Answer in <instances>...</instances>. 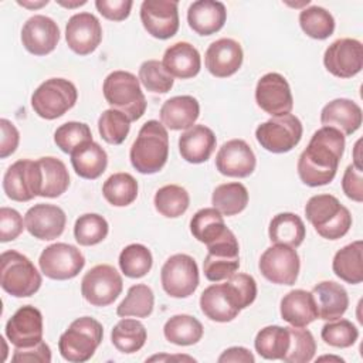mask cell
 <instances>
[{
  "label": "cell",
  "instance_id": "cell-48",
  "mask_svg": "<svg viewBox=\"0 0 363 363\" xmlns=\"http://www.w3.org/2000/svg\"><path fill=\"white\" fill-rule=\"evenodd\" d=\"M129 129L130 119L112 108L104 111L98 119L99 135L109 145H121L126 139Z\"/></svg>",
  "mask_w": 363,
  "mask_h": 363
},
{
  "label": "cell",
  "instance_id": "cell-26",
  "mask_svg": "<svg viewBox=\"0 0 363 363\" xmlns=\"http://www.w3.org/2000/svg\"><path fill=\"white\" fill-rule=\"evenodd\" d=\"M216 135L204 125H193L179 138V152L189 163H204L216 149Z\"/></svg>",
  "mask_w": 363,
  "mask_h": 363
},
{
  "label": "cell",
  "instance_id": "cell-16",
  "mask_svg": "<svg viewBox=\"0 0 363 363\" xmlns=\"http://www.w3.org/2000/svg\"><path fill=\"white\" fill-rule=\"evenodd\" d=\"M179 3L174 0H145L140 20L145 30L155 38L167 40L179 30Z\"/></svg>",
  "mask_w": 363,
  "mask_h": 363
},
{
  "label": "cell",
  "instance_id": "cell-20",
  "mask_svg": "<svg viewBox=\"0 0 363 363\" xmlns=\"http://www.w3.org/2000/svg\"><path fill=\"white\" fill-rule=\"evenodd\" d=\"M67 216L64 210L54 204H34L24 216L27 231L38 240L50 241L58 238L65 228Z\"/></svg>",
  "mask_w": 363,
  "mask_h": 363
},
{
  "label": "cell",
  "instance_id": "cell-44",
  "mask_svg": "<svg viewBox=\"0 0 363 363\" xmlns=\"http://www.w3.org/2000/svg\"><path fill=\"white\" fill-rule=\"evenodd\" d=\"M299 26L308 37L326 40L335 31V18L326 9L311 6L299 13Z\"/></svg>",
  "mask_w": 363,
  "mask_h": 363
},
{
  "label": "cell",
  "instance_id": "cell-25",
  "mask_svg": "<svg viewBox=\"0 0 363 363\" xmlns=\"http://www.w3.org/2000/svg\"><path fill=\"white\" fill-rule=\"evenodd\" d=\"M363 121L362 108L352 99L337 98L322 108L320 123L342 132L343 135L354 133Z\"/></svg>",
  "mask_w": 363,
  "mask_h": 363
},
{
  "label": "cell",
  "instance_id": "cell-39",
  "mask_svg": "<svg viewBox=\"0 0 363 363\" xmlns=\"http://www.w3.org/2000/svg\"><path fill=\"white\" fill-rule=\"evenodd\" d=\"M211 203L223 216H235L248 204V190L242 183H224L214 189Z\"/></svg>",
  "mask_w": 363,
  "mask_h": 363
},
{
  "label": "cell",
  "instance_id": "cell-56",
  "mask_svg": "<svg viewBox=\"0 0 363 363\" xmlns=\"http://www.w3.org/2000/svg\"><path fill=\"white\" fill-rule=\"evenodd\" d=\"M11 362H40V363H50L51 362V350L45 342H38L30 347H16L11 356Z\"/></svg>",
  "mask_w": 363,
  "mask_h": 363
},
{
  "label": "cell",
  "instance_id": "cell-54",
  "mask_svg": "<svg viewBox=\"0 0 363 363\" xmlns=\"http://www.w3.org/2000/svg\"><path fill=\"white\" fill-rule=\"evenodd\" d=\"M343 193L353 201H363V174L362 169L354 164H349L342 177Z\"/></svg>",
  "mask_w": 363,
  "mask_h": 363
},
{
  "label": "cell",
  "instance_id": "cell-19",
  "mask_svg": "<svg viewBox=\"0 0 363 363\" xmlns=\"http://www.w3.org/2000/svg\"><path fill=\"white\" fill-rule=\"evenodd\" d=\"M201 312L214 322H230L238 316L241 308L233 286L225 281L207 286L200 295Z\"/></svg>",
  "mask_w": 363,
  "mask_h": 363
},
{
  "label": "cell",
  "instance_id": "cell-37",
  "mask_svg": "<svg viewBox=\"0 0 363 363\" xmlns=\"http://www.w3.org/2000/svg\"><path fill=\"white\" fill-rule=\"evenodd\" d=\"M258 354L268 360H281L289 347V330L278 325L265 326L254 340Z\"/></svg>",
  "mask_w": 363,
  "mask_h": 363
},
{
  "label": "cell",
  "instance_id": "cell-14",
  "mask_svg": "<svg viewBox=\"0 0 363 363\" xmlns=\"http://www.w3.org/2000/svg\"><path fill=\"white\" fill-rule=\"evenodd\" d=\"M257 105L271 116H282L291 113L294 98L291 86L284 75L268 72L262 75L255 86Z\"/></svg>",
  "mask_w": 363,
  "mask_h": 363
},
{
  "label": "cell",
  "instance_id": "cell-42",
  "mask_svg": "<svg viewBox=\"0 0 363 363\" xmlns=\"http://www.w3.org/2000/svg\"><path fill=\"white\" fill-rule=\"evenodd\" d=\"M153 204L156 211L162 216L167 218H176L184 214L189 208L190 196L182 186L166 184L156 191Z\"/></svg>",
  "mask_w": 363,
  "mask_h": 363
},
{
  "label": "cell",
  "instance_id": "cell-4",
  "mask_svg": "<svg viewBox=\"0 0 363 363\" xmlns=\"http://www.w3.org/2000/svg\"><path fill=\"white\" fill-rule=\"evenodd\" d=\"M102 92L112 109L125 113L130 122L138 121L146 111V98L139 78L128 71H113L105 79Z\"/></svg>",
  "mask_w": 363,
  "mask_h": 363
},
{
  "label": "cell",
  "instance_id": "cell-13",
  "mask_svg": "<svg viewBox=\"0 0 363 363\" xmlns=\"http://www.w3.org/2000/svg\"><path fill=\"white\" fill-rule=\"evenodd\" d=\"M258 268L262 277L272 284L294 285L299 274L301 261L295 248L275 244L262 252Z\"/></svg>",
  "mask_w": 363,
  "mask_h": 363
},
{
  "label": "cell",
  "instance_id": "cell-43",
  "mask_svg": "<svg viewBox=\"0 0 363 363\" xmlns=\"http://www.w3.org/2000/svg\"><path fill=\"white\" fill-rule=\"evenodd\" d=\"M153 291L145 284H136L128 289V295L116 308V315L121 318H147L153 312Z\"/></svg>",
  "mask_w": 363,
  "mask_h": 363
},
{
  "label": "cell",
  "instance_id": "cell-6",
  "mask_svg": "<svg viewBox=\"0 0 363 363\" xmlns=\"http://www.w3.org/2000/svg\"><path fill=\"white\" fill-rule=\"evenodd\" d=\"M0 265V285L11 296L27 298L40 289L41 275L26 255L14 250L4 251Z\"/></svg>",
  "mask_w": 363,
  "mask_h": 363
},
{
  "label": "cell",
  "instance_id": "cell-17",
  "mask_svg": "<svg viewBox=\"0 0 363 363\" xmlns=\"http://www.w3.org/2000/svg\"><path fill=\"white\" fill-rule=\"evenodd\" d=\"M65 41L78 55L94 52L102 41V27L99 20L86 11L71 16L65 27Z\"/></svg>",
  "mask_w": 363,
  "mask_h": 363
},
{
  "label": "cell",
  "instance_id": "cell-18",
  "mask_svg": "<svg viewBox=\"0 0 363 363\" xmlns=\"http://www.w3.org/2000/svg\"><path fill=\"white\" fill-rule=\"evenodd\" d=\"M6 336L14 347H30L43 340V315L31 306L18 308L6 323Z\"/></svg>",
  "mask_w": 363,
  "mask_h": 363
},
{
  "label": "cell",
  "instance_id": "cell-33",
  "mask_svg": "<svg viewBox=\"0 0 363 363\" xmlns=\"http://www.w3.org/2000/svg\"><path fill=\"white\" fill-rule=\"evenodd\" d=\"M71 164L75 173L88 180L98 179L108 166V155L96 142H88L71 153Z\"/></svg>",
  "mask_w": 363,
  "mask_h": 363
},
{
  "label": "cell",
  "instance_id": "cell-5",
  "mask_svg": "<svg viewBox=\"0 0 363 363\" xmlns=\"http://www.w3.org/2000/svg\"><path fill=\"white\" fill-rule=\"evenodd\" d=\"M102 337V325L91 316H82L71 322L68 329L60 336L58 350L65 360L82 363L94 356Z\"/></svg>",
  "mask_w": 363,
  "mask_h": 363
},
{
  "label": "cell",
  "instance_id": "cell-2",
  "mask_svg": "<svg viewBox=\"0 0 363 363\" xmlns=\"http://www.w3.org/2000/svg\"><path fill=\"white\" fill-rule=\"evenodd\" d=\"M169 157V135L162 122L150 119L142 125L133 142L129 159L142 174H153L163 169Z\"/></svg>",
  "mask_w": 363,
  "mask_h": 363
},
{
  "label": "cell",
  "instance_id": "cell-9",
  "mask_svg": "<svg viewBox=\"0 0 363 363\" xmlns=\"http://www.w3.org/2000/svg\"><path fill=\"white\" fill-rule=\"evenodd\" d=\"M240 268V245L234 233L227 228L217 240L207 244L203 271L208 281L218 282L230 278Z\"/></svg>",
  "mask_w": 363,
  "mask_h": 363
},
{
  "label": "cell",
  "instance_id": "cell-10",
  "mask_svg": "<svg viewBox=\"0 0 363 363\" xmlns=\"http://www.w3.org/2000/svg\"><path fill=\"white\" fill-rule=\"evenodd\" d=\"M164 292L172 298H187L199 286V267L193 257L174 254L166 259L160 271Z\"/></svg>",
  "mask_w": 363,
  "mask_h": 363
},
{
  "label": "cell",
  "instance_id": "cell-28",
  "mask_svg": "<svg viewBox=\"0 0 363 363\" xmlns=\"http://www.w3.org/2000/svg\"><path fill=\"white\" fill-rule=\"evenodd\" d=\"M162 64L172 77L187 79L200 72L201 58L194 45L186 41H179L166 48Z\"/></svg>",
  "mask_w": 363,
  "mask_h": 363
},
{
  "label": "cell",
  "instance_id": "cell-60",
  "mask_svg": "<svg viewBox=\"0 0 363 363\" xmlns=\"http://www.w3.org/2000/svg\"><path fill=\"white\" fill-rule=\"evenodd\" d=\"M163 359H179V360H194L189 356H153L149 360H163Z\"/></svg>",
  "mask_w": 363,
  "mask_h": 363
},
{
  "label": "cell",
  "instance_id": "cell-21",
  "mask_svg": "<svg viewBox=\"0 0 363 363\" xmlns=\"http://www.w3.org/2000/svg\"><path fill=\"white\" fill-rule=\"evenodd\" d=\"M257 166V159L250 145L242 139H231L216 155L217 170L228 177H247Z\"/></svg>",
  "mask_w": 363,
  "mask_h": 363
},
{
  "label": "cell",
  "instance_id": "cell-3",
  "mask_svg": "<svg viewBox=\"0 0 363 363\" xmlns=\"http://www.w3.org/2000/svg\"><path fill=\"white\" fill-rule=\"evenodd\" d=\"M305 216L316 233L326 240H339L352 227L350 211L332 194L312 196L305 206Z\"/></svg>",
  "mask_w": 363,
  "mask_h": 363
},
{
  "label": "cell",
  "instance_id": "cell-31",
  "mask_svg": "<svg viewBox=\"0 0 363 363\" xmlns=\"http://www.w3.org/2000/svg\"><path fill=\"white\" fill-rule=\"evenodd\" d=\"M281 316L285 322L296 328H306L318 319V309L312 292L305 289L289 291L281 299Z\"/></svg>",
  "mask_w": 363,
  "mask_h": 363
},
{
  "label": "cell",
  "instance_id": "cell-41",
  "mask_svg": "<svg viewBox=\"0 0 363 363\" xmlns=\"http://www.w3.org/2000/svg\"><path fill=\"white\" fill-rule=\"evenodd\" d=\"M227 230L223 214L214 207L199 210L190 220V231L193 237L206 245L217 240Z\"/></svg>",
  "mask_w": 363,
  "mask_h": 363
},
{
  "label": "cell",
  "instance_id": "cell-7",
  "mask_svg": "<svg viewBox=\"0 0 363 363\" xmlns=\"http://www.w3.org/2000/svg\"><path fill=\"white\" fill-rule=\"evenodd\" d=\"M78 99L75 85L65 78L45 79L31 95V106L43 119H57L69 111Z\"/></svg>",
  "mask_w": 363,
  "mask_h": 363
},
{
  "label": "cell",
  "instance_id": "cell-40",
  "mask_svg": "<svg viewBox=\"0 0 363 363\" xmlns=\"http://www.w3.org/2000/svg\"><path fill=\"white\" fill-rule=\"evenodd\" d=\"M102 194L115 207L129 206L138 197V182L129 173H113L104 182Z\"/></svg>",
  "mask_w": 363,
  "mask_h": 363
},
{
  "label": "cell",
  "instance_id": "cell-27",
  "mask_svg": "<svg viewBox=\"0 0 363 363\" xmlns=\"http://www.w3.org/2000/svg\"><path fill=\"white\" fill-rule=\"evenodd\" d=\"M227 10L221 1L199 0L187 10V23L200 35H211L224 27Z\"/></svg>",
  "mask_w": 363,
  "mask_h": 363
},
{
  "label": "cell",
  "instance_id": "cell-38",
  "mask_svg": "<svg viewBox=\"0 0 363 363\" xmlns=\"http://www.w3.org/2000/svg\"><path fill=\"white\" fill-rule=\"evenodd\" d=\"M147 333L145 325L136 319H121L111 332L112 345L122 353H135L146 342Z\"/></svg>",
  "mask_w": 363,
  "mask_h": 363
},
{
  "label": "cell",
  "instance_id": "cell-23",
  "mask_svg": "<svg viewBox=\"0 0 363 363\" xmlns=\"http://www.w3.org/2000/svg\"><path fill=\"white\" fill-rule=\"evenodd\" d=\"M60 41L57 23L47 16L35 14L30 17L21 28V43L34 55H47L54 51Z\"/></svg>",
  "mask_w": 363,
  "mask_h": 363
},
{
  "label": "cell",
  "instance_id": "cell-34",
  "mask_svg": "<svg viewBox=\"0 0 363 363\" xmlns=\"http://www.w3.org/2000/svg\"><path fill=\"white\" fill-rule=\"evenodd\" d=\"M363 241L357 240L336 251L332 269L342 281L347 284H360L363 281Z\"/></svg>",
  "mask_w": 363,
  "mask_h": 363
},
{
  "label": "cell",
  "instance_id": "cell-35",
  "mask_svg": "<svg viewBox=\"0 0 363 363\" xmlns=\"http://www.w3.org/2000/svg\"><path fill=\"white\" fill-rule=\"evenodd\" d=\"M306 228L302 218L294 213H279L277 214L268 228V235L271 242L288 245L292 248L299 247L305 240Z\"/></svg>",
  "mask_w": 363,
  "mask_h": 363
},
{
  "label": "cell",
  "instance_id": "cell-49",
  "mask_svg": "<svg viewBox=\"0 0 363 363\" xmlns=\"http://www.w3.org/2000/svg\"><path fill=\"white\" fill-rule=\"evenodd\" d=\"M54 142L64 153L71 155L79 146L92 142V133L84 122H65L54 132Z\"/></svg>",
  "mask_w": 363,
  "mask_h": 363
},
{
  "label": "cell",
  "instance_id": "cell-11",
  "mask_svg": "<svg viewBox=\"0 0 363 363\" xmlns=\"http://www.w3.org/2000/svg\"><path fill=\"white\" fill-rule=\"evenodd\" d=\"M122 288L121 274L108 264L92 267L81 281V294L94 306L111 305L121 295Z\"/></svg>",
  "mask_w": 363,
  "mask_h": 363
},
{
  "label": "cell",
  "instance_id": "cell-29",
  "mask_svg": "<svg viewBox=\"0 0 363 363\" xmlns=\"http://www.w3.org/2000/svg\"><path fill=\"white\" fill-rule=\"evenodd\" d=\"M159 115L160 122L166 129L186 130L197 121L200 115V105L191 95H179L163 102Z\"/></svg>",
  "mask_w": 363,
  "mask_h": 363
},
{
  "label": "cell",
  "instance_id": "cell-24",
  "mask_svg": "<svg viewBox=\"0 0 363 363\" xmlns=\"http://www.w3.org/2000/svg\"><path fill=\"white\" fill-rule=\"evenodd\" d=\"M242 58L244 54L238 41L233 38H220L208 45L204 54V64L211 75L227 78L240 69Z\"/></svg>",
  "mask_w": 363,
  "mask_h": 363
},
{
  "label": "cell",
  "instance_id": "cell-30",
  "mask_svg": "<svg viewBox=\"0 0 363 363\" xmlns=\"http://www.w3.org/2000/svg\"><path fill=\"white\" fill-rule=\"evenodd\" d=\"M35 162L38 172L37 196L54 199L65 193L69 186V174L64 162L52 156L40 157Z\"/></svg>",
  "mask_w": 363,
  "mask_h": 363
},
{
  "label": "cell",
  "instance_id": "cell-47",
  "mask_svg": "<svg viewBox=\"0 0 363 363\" xmlns=\"http://www.w3.org/2000/svg\"><path fill=\"white\" fill-rule=\"evenodd\" d=\"M289 347L281 359L285 363H308L313 359L316 352V342L313 335L303 328L288 326Z\"/></svg>",
  "mask_w": 363,
  "mask_h": 363
},
{
  "label": "cell",
  "instance_id": "cell-8",
  "mask_svg": "<svg viewBox=\"0 0 363 363\" xmlns=\"http://www.w3.org/2000/svg\"><path fill=\"white\" fill-rule=\"evenodd\" d=\"M302 122L292 113L272 116L255 129L257 142L268 152L286 153L292 150L302 138Z\"/></svg>",
  "mask_w": 363,
  "mask_h": 363
},
{
  "label": "cell",
  "instance_id": "cell-46",
  "mask_svg": "<svg viewBox=\"0 0 363 363\" xmlns=\"http://www.w3.org/2000/svg\"><path fill=\"white\" fill-rule=\"evenodd\" d=\"M108 221L95 213H86L77 218L74 225V237L79 245L89 247L104 241L108 235Z\"/></svg>",
  "mask_w": 363,
  "mask_h": 363
},
{
  "label": "cell",
  "instance_id": "cell-57",
  "mask_svg": "<svg viewBox=\"0 0 363 363\" xmlns=\"http://www.w3.org/2000/svg\"><path fill=\"white\" fill-rule=\"evenodd\" d=\"M0 129H1V139H0V157L4 159L16 152L20 140V133L14 123L9 119H0Z\"/></svg>",
  "mask_w": 363,
  "mask_h": 363
},
{
  "label": "cell",
  "instance_id": "cell-53",
  "mask_svg": "<svg viewBox=\"0 0 363 363\" xmlns=\"http://www.w3.org/2000/svg\"><path fill=\"white\" fill-rule=\"evenodd\" d=\"M23 217L10 207L0 208V241L7 242L16 240L23 233Z\"/></svg>",
  "mask_w": 363,
  "mask_h": 363
},
{
  "label": "cell",
  "instance_id": "cell-22",
  "mask_svg": "<svg viewBox=\"0 0 363 363\" xmlns=\"http://www.w3.org/2000/svg\"><path fill=\"white\" fill-rule=\"evenodd\" d=\"M38 172L37 162L20 159L14 162L4 173L3 190L14 201H30L37 196Z\"/></svg>",
  "mask_w": 363,
  "mask_h": 363
},
{
  "label": "cell",
  "instance_id": "cell-50",
  "mask_svg": "<svg viewBox=\"0 0 363 363\" xmlns=\"http://www.w3.org/2000/svg\"><path fill=\"white\" fill-rule=\"evenodd\" d=\"M139 81L153 94H166L173 86V77L164 69L163 64L157 60H147L139 67Z\"/></svg>",
  "mask_w": 363,
  "mask_h": 363
},
{
  "label": "cell",
  "instance_id": "cell-61",
  "mask_svg": "<svg viewBox=\"0 0 363 363\" xmlns=\"http://www.w3.org/2000/svg\"><path fill=\"white\" fill-rule=\"evenodd\" d=\"M86 1L85 0H81V1H75V3H65V1H61L58 0V4L64 6V7H68V9H72V7H78V6H84Z\"/></svg>",
  "mask_w": 363,
  "mask_h": 363
},
{
  "label": "cell",
  "instance_id": "cell-1",
  "mask_svg": "<svg viewBox=\"0 0 363 363\" xmlns=\"http://www.w3.org/2000/svg\"><path fill=\"white\" fill-rule=\"evenodd\" d=\"M345 143V135L337 129L330 126L318 129L299 155L296 164L299 179L311 187L330 183L336 176Z\"/></svg>",
  "mask_w": 363,
  "mask_h": 363
},
{
  "label": "cell",
  "instance_id": "cell-55",
  "mask_svg": "<svg viewBox=\"0 0 363 363\" xmlns=\"http://www.w3.org/2000/svg\"><path fill=\"white\" fill-rule=\"evenodd\" d=\"M133 6L132 0H96V10L111 21H122L128 18L130 9Z\"/></svg>",
  "mask_w": 363,
  "mask_h": 363
},
{
  "label": "cell",
  "instance_id": "cell-12",
  "mask_svg": "<svg viewBox=\"0 0 363 363\" xmlns=\"http://www.w3.org/2000/svg\"><path fill=\"white\" fill-rule=\"evenodd\" d=\"M41 272L57 281L75 278L85 265L82 252L71 244L55 242L43 250L38 258Z\"/></svg>",
  "mask_w": 363,
  "mask_h": 363
},
{
  "label": "cell",
  "instance_id": "cell-36",
  "mask_svg": "<svg viewBox=\"0 0 363 363\" xmlns=\"http://www.w3.org/2000/svg\"><path fill=\"white\" fill-rule=\"evenodd\" d=\"M203 325L191 315H174L163 326L164 337L177 346H190L203 337Z\"/></svg>",
  "mask_w": 363,
  "mask_h": 363
},
{
  "label": "cell",
  "instance_id": "cell-59",
  "mask_svg": "<svg viewBox=\"0 0 363 363\" xmlns=\"http://www.w3.org/2000/svg\"><path fill=\"white\" fill-rule=\"evenodd\" d=\"M20 6H23V7H28V9H38V7H41V6H45V4H48V0H43V1H38V3H30V1H17Z\"/></svg>",
  "mask_w": 363,
  "mask_h": 363
},
{
  "label": "cell",
  "instance_id": "cell-58",
  "mask_svg": "<svg viewBox=\"0 0 363 363\" xmlns=\"http://www.w3.org/2000/svg\"><path fill=\"white\" fill-rule=\"evenodd\" d=\"M218 362L220 363H227V362H240V363H254L255 362V357L254 354L242 347V346H233V347H228L225 349L220 357H218Z\"/></svg>",
  "mask_w": 363,
  "mask_h": 363
},
{
  "label": "cell",
  "instance_id": "cell-51",
  "mask_svg": "<svg viewBox=\"0 0 363 363\" xmlns=\"http://www.w3.org/2000/svg\"><path fill=\"white\" fill-rule=\"evenodd\" d=\"M322 340L333 347H350L359 337L357 328L347 319H333L323 325L320 330Z\"/></svg>",
  "mask_w": 363,
  "mask_h": 363
},
{
  "label": "cell",
  "instance_id": "cell-45",
  "mask_svg": "<svg viewBox=\"0 0 363 363\" xmlns=\"http://www.w3.org/2000/svg\"><path fill=\"white\" fill-rule=\"evenodd\" d=\"M121 271L129 278L145 277L153 264L152 252L143 244H129L119 254Z\"/></svg>",
  "mask_w": 363,
  "mask_h": 363
},
{
  "label": "cell",
  "instance_id": "cell-15",
  "mask_svg": "<svg viewBox=\"0 0 363 363\" xmlns=\"http://www.w3.org/2000/svg\"><path fill=\"white\" fill-rule=\"evenodd\" d=\"M326 69L337 78H352L363 68V45L356 38H339L323 54Z\"/></svg>",
  "mask_w": 363,
  "mask_h": 363
},
{
  "label": "cell",
  "instance_id": "cell-52",
  "mask_svg": "<svg viewBox=\"0 0 363 363\" xmlns=\"http://www.w3.org/2000/svg\"><path fill=\"white\" fill-rule=\"evenodd\" d=\"M227 281L233 286V289H234V292L238 298L241 309L250 306L255 301V298H257V282L251 275L235 272L230 278H227Z\"/></svg>",
  "mask_w": 363,
  "mask_h": 363
},
{
  "label": "cell",
  "instance_id": "cell-32",
  "mask_svg": "<svg viewBox=\"0 0 363 363\" xmlns=\"http://www.w3.org/2000/svg\"><path fill=\"white\" fill-rule=\"evenodd\" d=\"M312 295L318 309V318L333 320L342 318L349 306L346 289L335 281H322L313 286Z\"/></svg>",
  "mask_w": 363,
  "mask_h": 363
}]
</instances>
